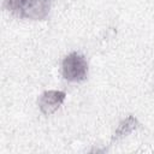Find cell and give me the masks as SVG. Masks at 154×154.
Masks as SVG:
<instances>
[{"mask_svg": "<svg viewBox=\"0 0 154 154\" xmlns=\"http://www.w3.org/2000/svg\"><path fill=\"white\" fill-rule=\"evenodd\" d=\"M29 0H4V7L16 17H20Z\"/></svg>", "mask_w": 154, "mask_h": 154, "instance_id": "5b68a950", "label": "cell"}, {"mask_svg": "<svg viewBox=\"0 0 154 154\" xmlns=\"http://www.w3.org/2000/svg\"><path fill=\"white\" fill-rule=\"evenodd\" d=\"M54 0H29L19 18L43 20L47 19Z\"/></svg>", "mask_w": 154, "mask_h": 154, "instance_id": "3957f363", "label": "cell"}, {"mask_svg": "<svg viewBox=\"0 0 154 154\" xmlns=\"http://www.w3.org/2000/svg\"><path fill=\"white\" fill-rule=\"evenodd\" d=\"M140 126V123L137 120V118L132 114L128 116L126 118H124L119 124L118 126L116 128L113 135L111 136V141H109V146H112L114 142H118L123 138H125L126 136H129L132 131L137 130Z\"/></svg>", "mask_w": 154, "mask_h": 154, "instance_id": "277c9868", "label": "cell"}, {"mask_svg": "<svg viewBox=\"0 0 154 154\" xmlns=\"http://www.w3.org/2000/svg\"><path fill=\"white\" fill-rule=\"evenodd\" d=\"M89 65L83 54L79 52H71L64 57L61 61V75L67 82L79 83L87 79Z\"/></svg>", "mask_w": 154, "mask_h": 154, "instance_id": "6da1fadb", "label": "cell"}, {"mask_svg": "<svg viewBox=\"0 0 154 154\" xmlns=\"http://www.w3.org/2000/svg\"><path fill=\"white\" fill-rule=\"evenodd\" d=\"M66 99V93L63 90H46L37 99V106L42 114L51 116L55 113Z\"/></svg>", "mask_w": 154, "mask_h": 154, "instance_id": "7a4b0ae2", "label": "cell"}]
</instances>
